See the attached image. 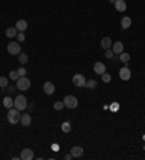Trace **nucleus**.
Listing matches in <instances>:
<instances>
[{
	"label": "nucleus",
	"instance_id": "1",
	"mask_svg": "<svg viewBox=\"0 0 145 160\" xmlns=\"http://www.w3.org/2000/svg\"><path fill=\"white\" fill-rule=\"evenodd\" d=\"M20 111L17 110V108H9V111H7V121L10 123V124H16V123L20 121Z\"/></svg>",
	"mask_w": 145,
	"mask_h": 160
},
{
	"label": "nucleus",
	"instance_id": "2",
	"mask_svg": "<svg viewBox=\"0 0 145 160\" xmlns=\"http://www.w3.org/2000/svg\"><path fill=\"white\" fill-rule=\"evenodd\" d=\"M26 107H28V99L26 97L22 94H19L15 97V108H17L19 111L22 110H26Z\"/></svg>",
	"mask_w": 145,
	"mask_h": 160
},
{
	"label": "nucleus",
	"instance_id": "3",
	"mask_svg": "<svg viewBox=\"0 0 145 160\" xmlns=\"http://www.w3.org/2000/svg\"><path fill=\"white\" fill-rule=\"evenodd\" d=\"M16 88L20 91H26L31 88V81L26 77H19L16 81Z\"/></svg>",
	"mask_w": 145,
	"mask_h": 160
},
{
	"label": "nucleus",
	"instance_id": "4",
	"mask_svg": "<svg viewBox=\"0 0 145 160\" xmlns=\"http://www.w3.org/2000/svg\"><path fill=\"white\" fill-rule=\"evenodd\" d=\"M64 105L67 107V108H70V110H74V108H77L78 105V99L74 97V95H67L65 98H64Z\"/></svg>",
	"mask_w": 145,
	"mask_h": 160
},
{
	"label": "nucleus",
	"instance_id": "5",
	"mask_svg": "<svg viewBox=\"0 0 145 160\" xmlns=\"http://www.w3.org/2000/svg\"><path fill=\"white\" fill-rule=\"evenodd\" d=\"M7 52L10 55H19L20 54V45H19V42H10L7 45Z\"/></svg>",
	"mask_w": 145,
	"mask_h": 160
},
{
	"label": "nucleus",
	"instance_id": "6",
	"mask_svg": "<svg viewBox=\"0 0 145 160\" xmlns=\"http://www.w3.org/2000/svg\"><path fill=\"white\" fill-rule=\"evenodd\" d=\"M119 78L122 81H129L131 79V69H129L128 66H123V68L119 69Z\"/></svg>",
	"mask_w": 145,
	"mask_h": 160
},
{
	"label": "nucleus",
	"instance_id": "7",
	"mask_svg": "<svg viewBox=\"0 0 145 160\" xmlns=\"http://www.w3.org/2000/svg\"><path fill=\"white\" fill-rule=\"evenodd\" d=\"M72 84H74L76 87H84V85H86V78H84V75L76 74V75L72 77Z\"/></svg>",
	"mask_w": 145,
	"mask_h": 160
},
{
	"label": "nucleus",
	"instance_id": "8",
	"mask_svg": "<svg viewBox=\"0 0 145 160\" xmlns=\"http://www.w3.org/2000/svg\"><path fill=\"white\" fill-rule=\"evenodd\" d=\"M93 71L97 74V75H103L105 72H106V66L103 62H96L95 65H93Z\"/></svg>",
	"mask_w": 145,
	"mask_h": 160
},
{
	"label": "nucleus",
	"instance_id": "9",
	"mask_svg": "<svg viewBox=\"0 0 145 160\" xmlns=\"http://www.w3.org/2000/svg\"><path fill=\"white\" fill-rule=\"evenodd\" d=\"M44 92L46 95H52L54 92H55V87H54V84L50 82V81H46V82L44 84Z\"/></svg>",
	"mask_w": 145,
	"mask_h": 160
},
{
	"label": "nucleus",
	"instance_id": "10",
	"mask_svg": "<svg viewBox=\"0 0 145 160\" xmlns=\"http://www.w3.org/2000/svg\"><path fill=\"white\" fill-rule=\"evenodd\" d=\"M20 159L22 160H32L34 159V151L31 149H23L20 153Z\"/></svg>",
	"mask_w": 145,
	"mask_h": 160
},
{
	"label": "nucleus",
	"instance_id": "11",
	"mask_svg": "<svg viewBox=\"0 0 145 160\" xmlns=\"http://www.w3.org/2000/svg\"><path fill=\"white\" fill-rule=\"evenodd\" d=\"M112 50H113V54H115V55H121V54L123 52V43H122V42H119V40L115 42L113 46H112Z\"/></svg>",
	"mask_w": 145,
	"mask_h": 160
},
{
	"label": "nucleus",
	"instance_id": "12",
	"mask_svg": "<svg viewBox=\"0 0 145 160\" xmlns=\"http://www.w3.org/2000/svg\"><path fill=\"white\" fill-rule=\"evenodd\" d=\"M15 28H16L19 32H25V30L28 29V22H26V20H23V19H20V20H17V22H16Z\"/></svg>",
	"mask_w": 145,
	"mask_h": 160
},
{
	"label": "nucleus",
	"instance_id": "13",
	"mask_svg": "<svg viewBox=\"0 0 145 160\" xmlns=\"http://www.w3.org/2000/svg\"><path fill=\"white\" fill-rule=\"evenodd\" d=\"M20 123H22L23 127H29V126H31V123H32L31 116H29V114H22V116H20Z\"/></svg>",
	"mask_w": 145,
	"mask_h": 160
},
{
	"label": "nucleus",
	"instance_id": "14",
	"mask_svg": "<svg viewBox=\"0 0 145 160\" xmlns=\"http://www.w3.org/2000/svg\"><path fill=\"white\" fill-rule=\"evenodd\" d=\"M113 5H115V7H116L117 12H125L126 10V3H125V0H116Z\"/></svg>",
	"mask_w": 145,
	"mask_h": 160
},
{
	"label": "nucleus",
	"instance_id": "15",
	"mask_svg": "<svg viewBox=\"0 0 145 160\" xmlns=\"http://www.w3.org/2000/svg\"><path fill=\"white\" fill-rule=\"evenodd\" d=\"M83 147H80V146H74L71 149V156L72 157H81V155H83Z\"/></svg>",
	"mask_w": 145,
	"mask_h": 160
},
{
	"label": "nucleus",
	"instance_id": "16",
	"mask_svg": "<svg viewBox=\"0 0 145 160\" xmlns=\"http://www.w3.org/2000/svg\"><path fill=\"white\" fill-rule=\"evenodd\" d=\"M3 105H5L6 108H12V107H15V99L12 98V97H5L3 98Z\"/></svg>",
	"mask_w": 145,
	"mask_h": 160
},
{
	"label": "nucleus",
	"instance_id": "17",
	"mask_svg": "<svg viewBox=\"0 0 145 160\" xmlns=\"http://www.w3.org/2000/svg\"><path fill=\"white\" fill-rule=\"evenodd\" d=\"M100 45H102L103 49H110L112 48V39L110 38H103L102 39V42H100Z\"/></svg>",
	"mask_w": 145,
	"mask_h": 160
},
{
	"label": "nucleus",
	"instance_id": "18",
	"mask_svg": "<svg viewBox=\"0 0 145 160\" xmlns=\"http://www.w3.org/2000/svg\"><path fill=\"white\" fill-rule=\"evenodd\" d=\"M121 25H122V28H123V29L131 28V25H132V20H131V17H129V16L122 17V20H121Z\"/></svg>",
	"mask_w": 145,
	"mask_h": 160
},
{
	"label": "nucleus",
	"instance_id": "19",
	"mask_svg": "<svg viewBox=\"0 0 145 160\" xmlns=\"http://www.w3.org/2000/svg\"><path fill=\"white\" fill-rule=\"evenodd\" d=\"M17 30L16 28H7L6 29V36L7 38H16V35H17Z\"/></svg>",
	"mask_w": 145,
	"mask_h": 160
},
{
	"label": "nucleus",
	"instance_id": "20",
	"mask_svg": "<svg viewBox=\"0 0 145 160\" xmlns=\"http://www.w3.org/2000/svg\"><path fill=\"white\" fill-rule=\"evenodd\" d=\"M84 87L89 89H93L97 87V82H96V79H89V81H86V85H84Z\"/></svg>",
	"mask_w": 145,
	"mask_h": 160
},
{
	"label": "nucleus",
	"instance_id": "21",
	"mask_svg": "<svg viewBox=\"0 0 145 160\" xmlns=\"http://www.w3.org/2000/svg\"><path fill=\"white\" fill-rule=\"evenodd\" d=\"M119 59H121L123 64H128L129 59H131V56H129V54H125V52H122V54L119 55Z\"/></svg>",
	"mask_w": 145,
	"mask_h": 160
},
{
	"label": "nucleus",
	"instance_id": "22",
	"mask_svg": "<svg viewBox=\"0 0 145 160\" xmlns=\"http://www.w3.org/2000/svg\"><path fill=\"white\" fill-rule=\"evenodd\" d=\"M61 130L64 133H70L71 131V124L68 121H65V123H62V126H61Z\"/></svg>",
	"mask_w": 145,
	"mask_h": 160
},
{
	"label": "nucleus",
	"instance_id": "23",
	"mask_svg": "<svg viewBox=\"0 0 145 160\" xmlns=\"http://www.w3.org/2000/svg\"><path fill=\"white\" fill-rule=\"evenodd\" d=\"M0 87L2 88H7L9 87V81L6 77H0Z\"/></svg>",
	"mask_w": 145,
	"mask_h": 160
},
{
	"label": "nucleus",
	"instance_id": "24",
	"mask_svg": "<svg viewBox=\"0 0 145 160\" xmlns=\"http://www.w3.org/2000/svg\"><path fill=\"white\" fill-rule=\"evenodd\" d=\"M17 56H19V62H20V64H26V62H28V55H26V54H22V52H20Z\"/></svg>",
	"mask_w": 145,
	"mask_h": 160
},
{
	"label": "nucleus",
	"instance_id": "25",
	"mask_svg": "<svg viewBox=\"0 0 145 160\" xmlns=\"http://www.w3.org/2000/svg\"><path fill=\"white\" fill-rule=\"evenodd\" d=\"M64 107H65V105H64V103H61V101H55V103H54V108H55L57 111H61Z\"/></svg>",
	"mask_w": 145,
	"mask_h": 160
},
{
	"label": "nucleus",
	"instance_id": "26",
	"mask_svg": "<svg viewBox=\"0 0 145 160\" xmlns=\"http://www.w3.org/2000/svg\"><path fill=\"white\" fill-rule=\"evenodd\" d=\"M9 78H10L12 81H17V78H19V74H17V71H10V74H9Z\"/></svg>",
	"mask_w": 145,
	"mask_h": 160
},
{
	"label": "nucleus",
	"instance_id": "27",
	"mask_svg": "<svg viewBox=\"0 0 145 160\" xmlns=\"http://www.w3.org/2000/svg\"><path fill=\"white\" fill-rule=\"evenodd\" d=\"M16 71H17V74H19V77H26V69H25V68L20 66V68H17Z\"/></svg>",
	"mask_w": 145,
	"mask_h": 160
},
{
	"label": "nucleus",
	"instance_id": "28",
	"mask_svg": "<svg viewBox=\"0 0 145 160\" xmlns=\"http://www.w3.org/2000/svg\"><path fill=\"white\" fill-rule=\"evenodd\" d=\"M16 39H17V42H23V40H25V35H23V32H17Z\"/></svg>",
	"mask_w": 145,
	"mask_h": 160
},
{
	"label": "nucleus",
	"instance_id": "29",
	"mask_svg": "<svg viewBox=\"0 0 145 160\" xmlns=\"http://www.w3.org/2000/svg\"><path fill=\"white\" fill-rule=\"evenodd\" d=\"M102 79H103V81H105V82H110V75H109V74H106V72H105V74H103V75H102Z\"/></svg>",
	"mask_w": 145,
	"mask_h": 160
},
{
	"label": "nucleus",
	"instance_id": "30",
	"mask_svg": "<svg viewBox=\"0 0 145 160\" xmlns=\"http://www.w3.org/2000/svg\"><path fill=\"white\" fill-rule=\"evenodd\" d=\"M113 55H115V54H113V50H112V49H106V54H105L106 58H113Z\"/></svg>",
	"mask_w": 145,
	"mask_h": 160
},
{
	"label": "nucleus",
	"instance_id": "31",
	"mask_svg": "<svg viewBox=\"0 0 145 160\" xmlns=\"http://www.w3.org/2000/svg\"><path fill=\"white\" fill-rule=\"evenodd\" d=\"M7 91H9V92H13V91H15V88H13V87H7Z\"/></svg>",
	"mask_w": 145,
	"mask_h": 160
},
{
	"label": "nucleus",
	"instance_id": "32",
	"mask_svg": "<svg viewBox=\"0 0 145 160\" xmlns=\"http://www.w3.org/2000/svg\"><path fill=\"white\" fill-rule=\"evenodd\" d=\"M71 157H72V156H71V153H70V155H67V156H65V157H64V159H65V160H70V159H71Z\"/></svg>",
	"mask_w": 145,
	"mask_h": 160
}]
</instances>
